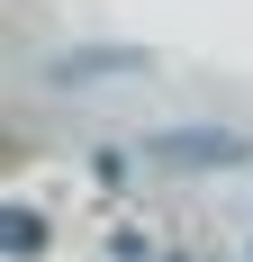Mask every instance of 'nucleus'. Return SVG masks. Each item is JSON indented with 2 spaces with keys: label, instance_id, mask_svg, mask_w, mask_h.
<instances>
[{
  "label": "nucleus",
  "instance_id": "nucleus-1",
  "mask_svg": "<svg viewBox=\"0 0 253 262\" xmlns=\"http://www.w3.org/2000/svg\"><path fill=\"white\" fill-rule=\"evenodd\" d=\"M154 154L172 163V172H235V163H253V145L226 136V127H163Z\"/></svg>",
  "mask_w": 253,
  "mask_h": 262
},
{
  "label": "nucleus",
  "instance_id": "nucleus-2",
  "mask_svg": "<svg viewBox=\"0 0 253 262\" xmlns=\"http://www.w3.org/2000/svg\"><path fill=\"white\" fill-rule=\"evenodd\" d=\"M100 73H145V54H136V46H81V54H54V63H46L54 91H91Z\"/></svg>",
  "mask_w": 253,
  "mask_h": 262
},
{
  "label": "nucleus",
  "instance_id": "nucleus-3",
  "mask_svg": "<svg viewBox=\"0 0 253 262\" xmlns=\"http://www.w3.org/2000/svg\"><path fill=\"white\" fill-rule=\"evenodd\" d=\"M36 235H46V226H36V208H9V253H36Z\"/></svg>",
  "mask_w": 253,
  "mask_h": 262
}]
</instances>
